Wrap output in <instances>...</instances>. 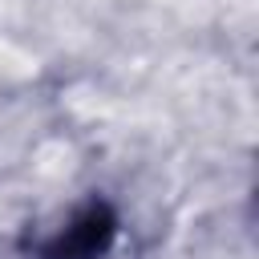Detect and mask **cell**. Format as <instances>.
<instances>
[{
    "label": "cell",
    "instance_id": "1",
    "mask_svg": "<svg viewBox=\"0 0 259 259\" xmlns=\"http://www.w3.org/2000/svg\"><path fill=\"white\" fill-rule=\"evenodd\" d=\"M109 239H113V214H109V206L97 202L49 247L45 259H97L109 247Z\"/></svg>",
    "mask_w": 259,
    "mask_h": 259
}]
</instances>
